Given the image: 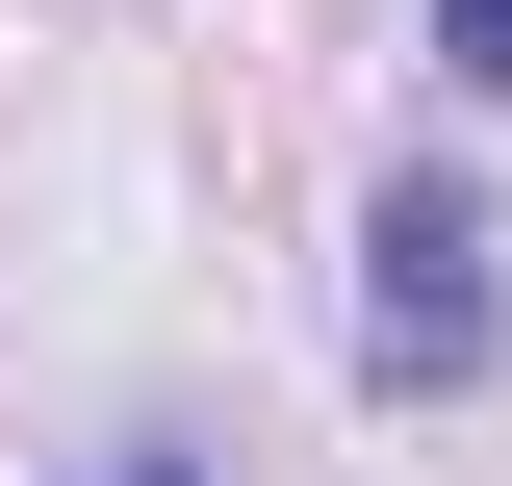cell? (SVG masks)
<instances>
[{
    "instance_id": "cell-1",
    "label": "cell",
    "mask_w": 512,
    "mask_h": 486,
    "mask_svg": "<svg viewBox=\"0 0 512 486\" xmlns=\"http://www.w3.org/2000/svg\"><path fill=\"white\" fill-rule=\"evenodd\" d=\"M487 359H512V282H487V205H461L436 154H410V180L359 205V384H384V410H461Z\"/></svg>"
},
{
    "instance_id": "cell-3",
    "label": "cell",
    "mask_w": 512,
    "mask_h": 486,
    "mask_svg": "<svg viewBox=\"0 0 512 486\" xmlns=\"http://www.w3.org/2000/svg\"><path fill=\"white\" fill-rule=\"evenodd\" d=\"M436 77H487V103H512V0H436Z\"/></svg>"
},
{
    "instance_id": "cell-2",
    "label": "cell",
    "mask_w": 512,
    "mask_h": 486,
    "mask_svg": "<svg viewBox=\"0 0 512 486\" xmlns=\"http://www.w3.org/2000/svg\"><path fill=\"white\" fill-rule=\"evenodd\" d=\"M77 486H231V461H205V435H103Z\"/></svg>"
}]
</instances>
